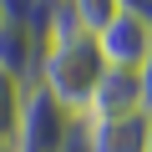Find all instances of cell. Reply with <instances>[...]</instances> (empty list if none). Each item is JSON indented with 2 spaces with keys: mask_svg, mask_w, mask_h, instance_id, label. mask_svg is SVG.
Segmentation results:
<instances>
[{
  "mask_svg": "<svg viewBox=\"0 0 152 152\" xmlns=\"http://www.w3.org/2000/svg\"><path fill=\"white\" fill-rule=\"evenodd\" d=\"M96 51L107 71H142V61L152 56V26H142L137 15H117L112 26L96 31Z\"/></svg>",
  "mask_w": 152,
  "mask_h": 152,
  "instance_id": "cell-4",
  "label": "cell"
},
{
  "mask_svg": "<svg viewBox=\"0 0 152 152\" xmlns=\"http://www.w3.org/2000/svg\"><path fill=\"white\" fill-rule=\"evenodd\" d=\"M76 122L66 107H56L41 86H26L20 127H15V152H76Z\"/></svg>",
  "mask_w": 152,
  "mask_h": 152,
  "instance_id": "cell-2",
  "label": "cell"
},
{
  "mask_svg": "<svg viewBox=\"0 0 152 152\" xmlns=\"http://www.w3.org/2000/svg\"><path fill=\"white\" fill-rule=\"evenodd\" d=\"M76 152H152V117H112V122H81L76 127Z\"/></svg>",
  "mask_w": 152,
  "mask_h": 152,
  "instance_id": "cell-3",
  "label": "cell"
},
{
  "mask_svg": "<svg viewBox=\"0 0 152 152\" xmlns=\"http://www.w3.org/2000/svg\"><path fill=\"white\" fill-rule=\"evenodd\" d=\"M0 152H15V142H0Z\"/></svg>",
  "mask_w": 152,
  "mask_h": 152,
  "instance_id": "cell-11",
  "label": "cell"
},
{
  "mask_svg": "<svg viewBox=\"0 0 152 152\" xmlns=\"http://www.w3.org/2000/svg\"><path fill=\"white\" fill-rule=\"evenodd\" d=\"M102 71L107 66H102L96 36L76 26L66 15V5H56L51 20H46V31H41V56H36V81L31 86H41L56 107H66L76 122H81L86 102H91V91L102 81Z\"/></svg>",
  "mask_w": 152,
  "mask_h": 152,
  "instance_id": "cell-1",
  "label": "cell"
},
{
  "mask_svg": "<svg viewBox=\"0 0 152 152\" xmlns=\"http://www.w3.org/2000/svg\"><path fill=\"white\" fill-rule=\"evenodd\" d=\"M36 56H41V41L26 26H5V20H0V71L31 86L36 81Z\"/></svg>",
  "mask_w": 152,
  "mask_h": 152,
  "instance_id": "cell-6",
  "label": "cell"
},
{
  "mask_svg": "<svg viewBox=\"0 0 152 152\" xmlns=\"http://www.w3.org/2000/svg\"><path fill=\"white\" fill-rule=\"evenodd\" d=\"M20 107H26V81H15V76L0 71V142H15Z\"/></svg>",
  "mask_w": 152,
  "mask_h": 152,
  "instance_id": "cell-7",
  "label": "cell"
},
{
  "mask_svg": "<svg viewBox=\"0 0 152 152\" xmlns=\"http://www.w3.org/2000/svg\"><path fill=\"white\" fill-rule=\"evenodd\" d=\"M117 5H122L127 15H137L142 26H152V0H117Z\"/></svg>",
  "mask_w": 152,
  "mask_h": 152,
  "instance_id": "cell-10",
  "label": "cell"
},
{
  "mask_svg": "<svg viewBox=\"0 0 152 152\" xmlns=\"http://www.w3.org/2000/svg\"><path fill=\"white\" fill-rule=\"evenodd\" d=\"M137 86H142V112L152 117V56L142 61V71H137Z\"/></svg>",
  "mask_w": 152,
  "mask_h": 152,
  "instance_id": "cell-9",
  "label": "cell"
},
{
  "mask_svg": "<svg viewBox=\"0 0 152 152\" xmlns=\"http://www.w3.org/2000/svg\"><path fill=\"white\" fill-rule=\"evenodd\" d=\"M132 112H142L137 71H102V81H96L81 122H112V117H132Z\"/></svg>",
  "mask_w": 152,
  "mask_h": 152,
  "instance_id": "cell-5",
  "label": "cell"
},
{
  "mask_svg": "<svg viewBox=\"0 0 152 152\" xmlns=\"http://www.w3.org/2000/svg\"><path fill=\"white\" fill-rule=\"evenodd\" d=\"M61 5H66V15H71L76 26H81V31H91V36L122 15V5H117V0H61Z\"/></svg>",
  "mask_w": 152,
  "mask_h": 152,
  "instance_id": "cell-8",
  "label": "cell"
}]
</instances>
